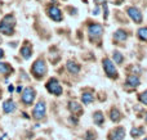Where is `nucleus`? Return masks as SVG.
Wrapping results in <instances>:
<instances>
[{
    "label": "nucleus",
    "instance_id": "nucleus-30",
    "mask_svg": "<svg viewBox=\"0 0 147 140\" xmlns=\"http://www.w3.org/2000/svg\"><path fill=\"white\" fill-rule=\"evenodd\" d=\"M145 140H147V139H145Z\"/></svg>",
    "mask_w": 147,
    "mask_h": 140
},
{
    "label": "nucleus",
    "instance_id": "nucleus-8",
    "mask_svg": "<svg viewBox=\"0 0 147 140\" xmlns=\"http://www.w3.org/2000/svg\"><path fill=\"white\" fill-rule=\"evenodd\" d=\"M124 136H125V130L123 127H117L110 133L109 139L110 140H123Z\"/></svg>",
    "mask_w": 147,
    "mask_h": 140
},
{
    "label": "nucleus",
    "instance_id": "nucleus-23",
    "mask_svg": "<svg viewBox=\"0 0 147 140\" xmlns=\"http://www.w3.org/2000/svg\"><path fill=\"white\" fill-rule=\"evenodd\" d=\"M114 58H115V61H116V63H121L123 62V55L120 53H117V51L114 54Z\"/></svg>",
    "mask_w": 147,
    "mask_h": 140
},
{
    "label": "nucleus",
    "instance_id": "nucleus-29",
    "mask_svg": "<svg viewBox=\"0 0 147 140\" xmlns=\"http://www.w3.org/2000/svg\"><path fill=\"white\" fill-rule=\"evenodd\" d=\"M146 121H147V115H146Z\"/></svg>",
    "mask_w": 147,
    "mask_h": 140
},
{
    "label": "nucleus",
    "instance_id": "nucleus-13",
    "mask_svg": "<svg viewBox=\"0 0 147 140\" xmlns=\"http://www.w3.org/2000/svg\"><path fill=\"white\" fill-rule=\"evenodd\" d=\"M114 37H115V40L124 41V40H127L128 35H127V32H125V31H123V30H119V31H116V32H115Z\"/></svg>",
    "mask_w": 147,
    "mask_h": 140
},
{
    "label": "nucleus",
    "instance_id": "nucleus-21",
    "mask_svg": "<svg viewBox=\"0 0 147 140\" xmlns=\"http://www.w3.org/2000/svg\"><path fill=\"white\" fill-rule=\"evenodd\" d=\"M120 118V113H119V111L116 109V108H114V109L111 111V120L112 121H117Z\"/></svg>",
    "mask_w": 147,
    "mask_h": 140
},
{
    "label": "nucleus",
    "instance_id": "nucleus-15",
    "mask_svg": "<svg viewBox=\"0 0 147 140\" xmlns=\"http://www.w3.org/2000/svg\"><path fill=\"white\" fill-rule=\"evenodd\" d=\"M12 72V67L7 63H0V73L3 75H7V73H10Z\"/></svg>",
    "mask_w": 147,
    "mask_h": 140
},
{
    "label": "nucleus",
    "instance_id": "nucleus-10",
    "mask_svg": "<svg viewBox=\"0 0 147 140\" xmlns=\"http://www.w3.org/2000/svg\"><path fill=\"white\" fill-rule=\"evenodd\" d=\"M127 12H128V14L133 18V21H134V22H137V23L142 22V14H141V12L137 9V8L130 7V8H128V9H127Z\"/></svg>",
    "mask_w": 147,
    "mask_h": 140
},
{
    "label": "nucleus",
    "instance_id": "nucleus-25",
    "mask_svg": "<svg viewBox=\"0 0 147 140\" xmlns=\"http://www.w3.org/2000/svg\"><path fill=\"white\" fill-rule=\"evenodd\" d=\"M3 57H4V51H3V50H1V49H0V59H1V58H3Z\"/></svg>",
    "mask_w": 147,
    "mask_h": 140
},
{
    "label": "nucleus",
    "instance_id": "nucleus-18",
    "mask_svg": "<svg viewBox=\"0 0 147 140\" xmlns=\"http://www.w3.org/2000/svg\"><path fill=\"white\" fill-rule=\"evenodd\" d=\"M70 111H71V112H81L80 104L76 102H71L70 103Z\"/></svg>",
    "mask_w": 147,
    "mask_h": 140
},
{
    "label": "nucleus",
    "instance_id": "nucleus-6",
    "mask_svg": "<svg viewBox=\"0 0 147 140\" xmlns=\"http://www.w3.org/2000/svg\"><path fill=\"white\" fill-rule=\"evenodd\" d=\"M34 98H35V91H34V89H31V87H26L25 91H23V94H22L23 103H26V104H31V103L34 102Z\"/></svg>",
    "mask_w": 147,
    "mask_h": 140
},
{
    "label": "nucleus",
    "instance_id": "nucleus-17",
    "mask_svg": "<svg viewBox=\"0 0 147 140\" xmlns=\"http://www.w3.org/2000/svg\"><path fill=\"white\" fill-rule=\"evenodd\" d=\"M94 122L97 125H102L103 123V115L101 112H96L94 113Z\"/></svg>",
    "mask_w": 147,
    "mask_h": 140
},
{
    "label": "nucleus",
    "instance_id": "nucleus-27",
    "mask_svg": "<svg viewBox=\"0 0 147 140\" xmlns=\"http://www.w3.org/2000/svg\"><path fill=\"white\" fill-rule=\"evenodd\" d=\"M97 3H101V1H105V0H96Z\"/></svg>",
    "mask_w": 147,
    "mask_h": 140
},
{
    "label": "nucleus",
    "instance_id": "nucleus-14",
    "mask_svg": "<svg viewBox=\"0 0 147 140\" xmlns=\"http://www.w3.org/2000/svg\"><path fill=\"white\" fill-rule=\"evenodd\" d=\"M67 69L71 71L72 73H78L79 69H80V67H79L75 62H67Z\"/></svg>",
    "mask_w": 147,
    "mask_h": 140
},
{
    "label": "nucleus",
    "instance_id": "nucleus-20",
    "mask_svg": "<svg viewBox=\"0 0 147 140\" xmlns=\"http://www.w3.org/2000/svg\"><path fill=\"white\" fill-rule=\"evenodd\" d=\"M143 133H145V131H143V129H137V127H133L132 129V136H133V138H137V136L142 135Z\"/></svg>",
    "mask_w": 147,
    "mask_h": 140
},
{
    "label": "nucleus",
    "instance_id": "nucleus-1",
    "mask_svg": "<svg viewBox=\"0 0 147 140\" xmlns=\"http://www.w3.org/2000/svg\"><path fill=\"white\" fill-rule=\"evenodd\" d=\"M14 25H16V19L12 14L5 15L0 22V32L4 35H12L14 32Z\"/></svg>",
    "mask_w": 147,
    "mask_h": 140
},
{
    "label": "nucleus",
    "instance_id": "nucleus-5",
    "mask_svg": "<svg viewBox=\"0 0 147 140\" xmlns=\"http://www.w3.org/2000/svg\"><path fill=\"white\" fill-rule=\"evenodd\" d=\"M102 31H103L102 26L101 25H97V23H94V25H90V26H89V28H88L89 36H90L92 39L99 37V36L102 35Z\"/></svg>",
    "mask_w": 147,
    "mask_h": 140
},
{
    "label": "nucleus",
    "instance_id": "nucleus-2",
    "mask_svg": "<svg viewBox=\"0 0 147 140\" xmlns=\"http://www.w3.org/2000/svg\"><path fill=\"white\" fill-rule=\"evenodd\" d=\"M47 72V66H45V62L43 59H38V61L34 63L32 66V73L35 75L36 77H43Z\"/></svg>",
    "mask_w": 147,
    "mask_h": 140
},
{
    "label": "nucleus",
    "instance_id": "nucleus-19",
    "mask_svg": "<svg viewBox=\"0 0 147 140\" xmlns=\"http://www.w3.org/2000/svg\"><path fill=\"white\" fill-rule=\"evenodd\" d=\"M83 102L85 103V104H90V103L93 102V97H92L90 93H84L83 94Z\"/></svg>",
    "mask_w": 147,
    "mask_h": 140
},
{
    "label": "nucleus",
    "instance_id": "nucleus-12",
    "mask_svg": "<svg viewBox=\"0 0 147 140\" xmlns=\"http://www.w3.org/2000/svg\"><path fill=\"white\" fill-rule=\"evenodd\" d=\"M127 84L129 85V86H132V87L138 86V85H140V77L136 76V75H132V76H129L127 79Z\"/></svg>",
    "mask_w": 147,
    "mask_h": 140
},
{
    "label": "nucleus",
    "instance_id": "nucleus-16",
    "mask_svg": "<svg viewBox=\"0 0 147 140\" xmlns=\"http://www.w3.org/2000/svg\"><path fill=\"white\" fill-rule=\"evenodd\" d=\"M21 54H22V57L23 58H26V59H28L31 57V48L28 45H26V46H23L22 49H21Z\"/></svg>",
    "mask_w": 147,
    "mask_h": 140
},
{
    "label": "nucleus",
    "instance_id": "nucleus-24",
    "mask_svg": "<svg viewBox=\"0 0 147 140\" xmlns=\"http://www.w3.org/2000/svg\"><path fill=\"white\" fill-rule=\"evenodd\" d=\"M140 100L142 103H145V104H147V90L145 93H142V94L140 95Z\"/></svg>",
    "mask_w": 147,
    "mask_h": 140
},
{
    "label": "nucleus",
    "instance_id": "nucleus-7",
    "mask_svg": "<svg viewBox=\"0 0 147 140\" xmlns=\"http://www.w3.org/2000/svg\"><path fill=\"white\" fill-rule=\"evenodd\" d=\"M34 117L35 118H43L44 116H45V104H44V102H39L38 104L35 105V108H34Z\"/></svg>",
    "mask_w": 147,
    "mask_h": 140
},
{
    "label": "nucleus",
    "instance_id": "nucleus-11",
    "mask_svg": "<svg viewBox=\"0 0 147 140\" xmlns=\"http://www.w3.org/2000/svg\"><path fill=\"white\" fill-rule=\"evenodd\" d=\"M3 109H4L5 113H10L13 112V111L16 109V104L13 100H7V102H4V104H3Z\"/></svg>",
    "mask_w": 147,
    "mask_h": 140
},
{
    "label": "nucleus",
    "instance_id": "nucleus-9",
    "mask_svg": "<svg viewBox=\"0 0 147 140\" xmlns=\"http://www.w3.org/2000/svg\"><path fill=\"white\" fill-rule=\"evenodd\" d=\"M48 14H49V17H51L52 19L58 21V22H59V21H62V13H61V10H59L57 7H54V5L49 7Z\"/></svg>",
    "mask_w": 147,
    "mask_h": 140
},
{
    "label": "nucleus",
    "instance_id": "nucleus-22",
    "mask_svg": "<svg viewBox=\"0 0 147 140\" xmlns=\"http://www.w3.org/2000/svg\"><path fill=\"white\" fill-rule=\"evenodd\" d=\"M138 36L147 41V28H140V30H138Z\"/></svg>",
    "mask_w": 147,
    "mask_h": 140
},
{
    "label": "nucleus",
    "instance_id": "nucleus-4",
    "mask_svg": "<svg viewBox=\"0 0 147 140\" xmlns=\"http://www.w3.org/2000/svg\"><path fill=\"white\" fill-rule=\"evenodd\" d=\"M47 89H48L49 93H52V94H54V95H61L62 94V87H61L59 82L57 81L56 79H52L51 81L47 84Z\"/></svg>",
    "mask_w": 147,
    "mask_h": 140
},
{
    "label": "nucleus",
    "instance_id": "nucleus-26",
    "mask_svg": "<svg viewBox=\"0 0 147 140\" xmlns=\"http://www.w3.org/2000/svg\"><path fill=\"white\" fill-rule=\"evenodd\" d=\"M98 12H99V9H98V8H96V9H94V12H93V13H94V14H97V13H98Z\"/></svg>",
    "mask_w": 147,
    "mask_h": 140
},
{
    "label": "nucleus",
    "instance_id": "nucleus-3",
    "mask_svg": "<svg viewBox=\"0 0 147 140\" xmlns=\"http://www.w3.org/2000/svg\"><path fill=\"white\" fill-rule=\"evenodd\" d=\"M103 67H105V71H106V73L109 75L110 77H112V79H116V77H117V71H116V68H115L114 63H112V62L110 61L109 58H105L103 59Z\"/></svg>",
    "mask_w": 147,
    "mask_h": 140
},
{
    "label": "nucleus",
    "instance_id": "nucleus-28",
    "mask_svg": "<svg viewBox=\"0 0 147 140\" xmlns=\"http://www.w3.org/2000/svg\"><path fill=\"white\" fill-rule=\"evenodd\" d=\"M0 140H3V138H1V136H0Z\"/></svg>",
    "mask_w": 147,
    "mask_h": 140
}]
</instances>
